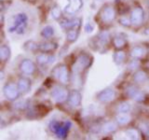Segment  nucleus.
I'll list each match as a JSON object with an SVG mask.
<instances>
[{
    "instance_id": "nucleus-1",
    "label": "nucleus",
    "mask_w": 149,
    "mask_h": 140,
    "mask_svg": "<svg viewBox=\"0 0 149 140\" xmlns=\"http://www.w3.org/2000/svg\"><path fill=\"white\" fill-rule=\"evenodd\" d=\"M27 21H28V18L26 16V14L24 13L18 14L15 17L13 24L8 28V32L9 33L15 32L18 35L24 34L26 27H27Z\"/></svg>"
},
{
    "instance_id": "nucleus-2",
    "label": "nucleus",
    "mask_w": 149,
    "mask_h": 140,
    "mask_svg": "<svg viewBox=\"0 0 149 140\" xmlns=\"http://www.w3.org/2000/svg\"><path fill=\"white\" fill-rule=\"evenodd\" d=\"M53 76L63 84L69 82V71L65 64H61L56 66L52 71Z\"/></svg>"
},
{
    "instance_id": "nucleus-3",
    "label": "nucleus",
    "mask_w": 149,
    "mask_h": 140,
    "mask_svg": "<svg viewBox=\"0 0 149 140\" xmlns=\"http://www.w3.org/2000/svg\"><path fill=\"white\" fill-rule=\"evenodd\" d=\"M51 97L56 103H63L69 97L68 91L62 86H55L51 92Z\"/></svg>"
},
{
    "instance_id": "nucleus-4",
    "label": "nucleus",
    "mask_w": 149,
    "mask_h": 140,
    "mask_svg": "<svg viewBox=\"0 0 149 140\" xmlns=\"http://www.w3.org/2000/svg\"><path fill=\"white\" fill-rule=\"evenodd\" d=\"M3 93L5 97L8 100H16L20 95V91H19L18 86L16 87L13 83L6 84L3 88Z\"/></svg>"
},
{
    "instance_id": "nucleus-5",
    "label": "nucleus",
    "mask_w": 149,
    "mask_h": 140,
    "mask_svg": "<svg viewBox=\"0 0 149 140\" xmlns=\"http://www.w3.org/2000/svg\"><path fill=\"white\" fill-rule=\"evenodd\" d=\"M115 96H116V92L114 89H112V88H106L97 94L98 100L102 103L111 102L112 100H114Z\"/></svg>"
},
{
    "instance_id": "nucleus-6",
    "label": "nucleus",
    "mask_w": 149,
    "mask_h": 140,
    "mask_svg": "<svg viewBox=\"0 0 149 140\" xmlns=\"http://www.w3.org/2000/svg\"><path fill=\"white\" fill-rule=\"evenodd\" d=\"M126 93H127V95L129 97H130L132 99H133L134 101H137V102H143V101H144V99H146V94L133 86L129 87L127 89V91H126Z\"/></svg>"
},
{
    "instance_id": "nucleus-7",
    "label": "nucleus",
    "mask_w": 149,
    "mask_h": 140,
    "mask_svg": "<svg viewBox=\"0 0 149 140\" xmlns=\"http://www.w3.org/2000/svg\"><path fill=\"white\" fill-rule=\"evenodd\" d=\"M20 70L26 75H32L36 70V65L32 60L24 59L20 64Z\"/></svg>"
},
{
    "instance_id": "nucleus-8",
    "label": "nucleus",
    "mask_w": 149,
    "mask_h": 140,
    "mask_svg": "<svg viewBox=\"0 0 149 140\" xmlns=\"http://www.w3.org/2000/svg\"><path fill=\"white\" fill-rule=\"evenodd\" d=\"M143 9L142 8H135L130 14V21L134 25H139L143 21Z\"/></svg>"
},
{
    "instance_id": "nucleus-9",
    "label": "nucleus",
    "mask_w": 149,
    "mask_h": 140,
    "mask_svg": "<svg viewBox=\"0 0 149 140\" xmlns=\"http://www.w3.org/2000/svg\"><path fill=\"white\" fill-rule=\"evenodd\" d=\"M115 17H116V12L115 9L112 7H106L102 10L101 18L104 22H111L112 21H114Z\"/></svg>"
},
{
    "instance_id": "nucleus-10",
    "label": "nucleus",
    "mask_w": 149,
    "mask_h": 140,
    "mask_svg": "<svg viewBox=\"0 0 149 140\" xmlns=\"http://www.w3.org/2000/svg\"><path fill=\"white\" fill-rule=\"evenodd\" d=\"M82 6H83L82 0H69L68 6L65 7L64 10L67 13H74L80 10Z\"/></svg>"
},
{
    "instance_id": "nucleus-11",
    "label": "nucleus",
    "mask_w": 149,
    "mask_h": 140,
    "mask_svg": "<svg viewBox=\"0 0 149 140\" xmlns=\"http://www.w3.org/2000/svg\"><path fill=\"white\" fill-rule=\"evenodd\" d=\"M82 100V95L80 92H78L77 90H74L72 92L70 93V95L68 97V103L72 106H78L81 104Z\"/></svg>"
},
{
    "instance_id": "nucleus-12",
    "label": "nucleus",
    "mask_w": 149,
    "mask_h": 140,
    "mask_svg": "<svg viewBox=\"0 0 149 140\" xmlns=\"http://www.w3.org/2000/svg\"><path fill=\"white\" fill-rule=\"evenodd\" d=\"M71 125L72 124L70 121H65V123H61L59 128L55 132V134L60 138H65L67 135L68 130L70 129V127H71Z\"/></svg>"
},
{
    "instance_id": "nucleus-13",
    "label": "nucleus",
    "mask_w": 149,
    "mask_h": 140,
    "mask_svg": "<svg viewBox=\"0 0 149 140\" xmlns=\"http://www.w3.org/2000/svg\"><path fill=\"white\" fill-rule=\"evenodd\" d=\"M18 89L21 93H27L31 89V81L29 78H22L18 81Z\"/></svg>"
},
{
    "instance_id": "nucleus-14",
    "label": "nucleus",
    "mask_w": 149,
    "mask_h": 140,
    "mask_svg": "<svg viewBox=\"0 0 149 140\" xmlns=\"http://www.w3.org/2000/svg\"><path fill=\"white\" fill-rule=\"evenodd\" d=\"M90 64H91L90 56L88 54H81V55H79V57L77 60L76 66L80 69H84V68H87Z\"/></svg>"
},
{
    "instance_id": "nucleus-15",
    "label": "nucleus",
    "mask_w": 149,
    "mask_h": 140,
    "mask_svg": "<svg viewBox=\"0 0 149 140\" xmlns=\"http://www.w3.org/2000/svg\"><path fill=\"white\" fill-rule=\"evenodd\" d=\"M55 56L52 54H39L38 56H36V62L39 64H49L53 63L55 61Z\"/></svg>"
},
{
    "instance_id": "nucleus-16",
    "label": "nucleus",
    "mask_w": 149,
    "mask_h": 140,
    "mask_svg": "<svg viewBox=\"0 0 149 140\" xmlns=\"http://www.w3.org/2000/svg\"><path fill=\"white\" fill-rule=\"evenodd\" d=\"M38 49L43 52H50V51L57 49V44L54 42H44L38 46Z\"/></svg>"
},
{
    "instance_id": "nucleus-17",
    "label": "nucleus",
    "mask_w": 149,
    "mask_h": 140,
    "mask_svg": "<svg viewBox=\"0 0 149 140\" xmlns=\"http://www.w3.org/2000/svg\"><path fill=\"white\" fill-rule=\"evenodd\" d=\"M10 57V49L7 45H3L0 48V59L3 62H6Z\"/></svg>"
},
{
    "instance_id": "nucleus-18",
    "label": "nucleus",
    "mask_w": 149,
    "mask_h": 140,
    "mask_svg": "<svg viewBox=\"0 0 149 140\" xmlns=\"http://www.w3.org/2000/svg\"><path fill=\"white\" fill-rule=\"evenodd\" d=\"M116 121H118V123H119L120 125H125V124H128L130 123L132 118H130V116L128 114L121 113V114L116 115Z\"/></svg>"
},
{
    "instance_id": "nucleus-19",
    "label": "nucleus",
    "mask_w": 149,
    "mask_h": 140,
    "mask_svg": "<svg viewBox=\"0 0 149 140\" xmlns=\"http://www.w3.org/2000/svg\"><path fill=\"white\" fill-rule=\"evenodd\" d=\"M118 128V126L115 123H112V121H108V123H104L102 125V131L105 134H108V133H112V132H115Z\"/></svg>"
},
{
    "instance_id": "nucleus-20",
    "label": "nucleus",
    "mask_w": 149,
    "mask_h": 140,
    "mask_svg": "<svg viewBox=\"0 0 149 140\" xmlns=\"http://www.w3.org/2000/svg\"><path fill=\"white\" fill-rule=\"evenodd\" d=\"M146 53V50L143 47H134L130 51V55L134 58H141Z\"/></svg>"
},
{
    "instance_id": "nucleus-21",
    "label": "nucleus",
    "mask_w": 149,
    "mask_h": 140,
    "mask_svg": "<svg viewBox=\"0 0 149 140\" xmlns=\"http://www.w3.org/2000/svg\"><path fill=\"white\" fill-rule=\"evenodd\" d=\"M109 38H110V34L107 31H104L98 36V42H99L100 45L104 46L109 41Z\"/></svg>"
},
{
    "instance_id": "nucleus-22",
    "label": "nucleus",
    "mask_w": 149,
    "mask_h": 140,
    "mask_svg": "<svg viewBox=\"0 0 149 140\" xmlns=\"http://www.w3.org/2000/svg\"><path fill=\"white\" fill-rule=\"evenodd\" d=\"M130 109H132V106L128 102H121L116 107V111L118 113H128Z\"/></svg>"
},
{
    "instance_id": "nucleus-23",
    "label": "nucleus",
    "mask_w": 149,
    "mask_h": 140,
    "mask_svg": "<svg viewBox=\"0 0 149 140\" xmlns=\"http://www.w3.org/2000/svg\"><path fill=\"white\" fill-rule=\"evenodd\" d=\"M41 36L45 37V38H49V37L54 36V29L52 26L47 25L45 26L41 31Z\"/></svg>"
},
{
    "instance_id": "nucleus-24",
    "label": "nucleus",
    "mask_w": 149,
    "mask_h": 140,
    "mask_svg": "<svg viewBox=\"0 0 149 140\" xmlns=\"http://www.w3.org/2000/svg\"><path fill=\"white\" fill-rule=\"evenodd\" d=\"M146 78H147V75H146V72L143 71V70H140V71L136 72L134 74V77H133V79L138 83L146 81Z\"/></svg>"
},
{
    "instance_id": "nucleus-25",
    "label": "nucleus",
    "mask_w": 149,
    "mask_h": 140,
    "mask_svg": "<svg viewBox=\"0 0 149 140\" xmlns=\"http://www.w3.org/2000/svg\"><path fill=\"white\" fill-rule=\"evenodd\" d=\"M78 31L76 29H70L66 33V39L70 42H74L78 38Z\"/></svg>"
},
{
    "instance_id": "nucleus-26",
    "label": "nucleus",
    "mask_w": 149,
    "mask_h": 140,
    "mask_svg": "<svg viewBox=\"0 0 149 140\" xmlns=\"http://www.w3.org/2000/svg\"><path fill=\"white\" fill-rule=\"evenodd\" d=\"M125 57H126V55H125L124 51H121V50L116 51V52H115V54H114V61L116 64H120L124 62Z\"/></svg>"
},
{
    "instance_id": "nucleus-27",
    "label": "nucleus",
    "mask_w": 149,
    "mask_h": 140,
    "mask_svg": "<svg viewBox=\"0 0 149 140\" xmlns=\"http://www.w3.org/2000/svg\"><path fill=\"white\" fill-rule=\"evenodd\" d=\"M50 15H51V18L54 19V20H56V21L60 20L61 16H62V12H61V9L58 7H54L50 10Z\"/></svg>"
},
{
    "instance_id": "nucleus-28",
    "label": "nucleus",
    "mask_w": 149,
    "mask_h": 140,
    "mask_svg": "<svg viewBox=\"0 0 149 140\" xmlns=\"http://www.w3.org/2000/svg\"><path fill=\"white\" fill-rule=\"evenodd\" d=\"M114 45L116 46V48L121 49L126 45V40L121 36H116L114 38Z\"/></svg>"
},
{
    "instance_id": "nucleus-29",
    "label": "nucleus",
    "mask_w": 149,
    "mask_h": 140,
    "mask_svg": "<svg viewBox=\"0 0 149 140\" xmlns=\"http://www.w3.org/2000/svg\"><path fill=\"white\" fill-rule=\"evenodd\" d=\"M126 135L130 139H138L139 138V134L135 129H129L126 131Z\"/></svg>"
},
{
    "instance_id": "nucleus-30",
    "label": "nucleus",
    "mask_w": 149,
    "mask_h": 140,
    "mask_svg": "<svg viewBox=\"0 0 149 140\" xmlns=\"http://www.w3.org/2000/svg\"><path fill=\"white\" fill-rule=\"evenodd\" d=\"M24 48L27 50H35L36 49L38 48V46L36 43L35 41H28L27 43L24 44Z\"/></svg>"
},
{
    "instance_id": "nucleus-31",
    "label": "nucleus",
    "mask_w": 149,
    "mask_h": 140,
    "mask_svg": "<svg viewBox=\"0 0 149 140\" xmlns=\"http://www.w3.org/2000/svg\"><path fill=\"white\" fill-rule=\"evenodd\" d=\"M118 22H119V23L121 25H123L125 27H129L130 24H132V21L129 20L127 17H120Z\"/></svg>"
},
{
    "instance_id": "nucleus-32",
    "label": "nucleus",
    "mask_w": 149,
    "mask_h": 140,
    "mask_svg": "<svg viewBox=\"0 0 149 140\" xmlns=\"http://www.w3.org/2000/svg\"><path fill=\"white\" fill-rule=\"evenodd\" d=\"M60 123L59 121H56V120H53V121H51L50 124H49V129L51 132H53L55 134V132L57 131V129L59 128V126H60Z\"/></svg>"
},
{
    "instance_id": "nucleus-33",
    "label": "nucleus",
    "mask_w": 149,
    "mask_h": 140,
    "mask_svg": "<svg viewBox=\"0 0 149 140\" xmlns=\"http://www.w3.org/2000/svg\"><path fill=\"white\" fill-rule=\"evenodd\" d=\"M27 103H26V101H20V102H18V103H16L15 105H14V106L16 107V108H18V109H24V108H26L27 107Z\"/></svg>"
},
{
    "instance_id": "nucleus-34",
    "label": "nucleus",
    "mask_w": 149,
    "mask_h": 140,
    "mask_svg": "<svg viewBox=\"0 0 149 140\" xmlns=\"http://www.w3.org/2000/svg\"><path fill=\"white\" fill-rule=\"evenodd\" d=\"M94 28H95V26L92 22H88L85 25V32L86 33H91V32H93V30H94Z\"/></svg>"
},
{
    "instance_id": "nucleus-35",
    "label": "nucleus",
    "mask_w": 149,
    "mask_h": 140,
    "mask_svg": "<svg viewBox=\"0 0 149 140\" xmlns=\"http://www.w3.org/2000/svg\"><path fill=\"white\" fill-rule=\"evenodd\" d=\"M139 66H140V63H139V61H137V60L132 61L130 64V65H129L130 69H137V68H139Z\"/></svg>"
},
{
    "instance_id": "nucleus-36",
    "label": "nucleus",
    "mask_w": 149,
    "mask_h": 140,
    "mask_svg": "<svg viewBox=\"0 0 149 140\" xmlns=\"http://www.w3.org/2000/svg\"><path fill=\"white\" fill-rule=\"evenodd\" d=\"M139 127H140V129H141L142 132L144 133V134H147L149 132V127H148V125L146 123H140Z\"/></svg>"
},
{
    "instance_id": "nucleus-37",
    "label": "nucleus",
    "mask_w": 149,
    "mask_h": 140,
    "mask_svg": "<svg viewBox=\"0 0 149 140\" xmlns=\"http://www.w3.org/2000/svg\"><path fill=\"white\" fill-rule=\"evenodd\" d=\"M4 77H5L4 71H3V70H1V71H0V79H1V80H3V79H4Z\"/></svg>"
},
{
    "instance_id": "nucleus-38",
    "label": "nucleus",
    "mask_w": 149,
    "mask_h": 140,
    "mask_svg": "<svg viewBox=\"0 0 149 140\" xmlns=\"http://www.w3.org/2000/svg\"><path fill=\"white\" fill-rule=\"evenodd\" d=\"M144 33H146V34L147 36H149V28H147V29L146 30V32H144Z\"/></svg>"
},
{
    "instance_id": "nucleus-39",
    "label": "nucleus",
    "mask_w": 149,
    "mask_h": 140,
    "mask_svg": "<svg viewBox=\"0 0 149 140\" xmlns=\"http://www.w3.org/2000/svg\"><path fill=\"white\" fill-rule=\"evenodd\" d=\"M147 6H148V8H149V2L147 3Z\"/></svg>"
}]
</instances>
